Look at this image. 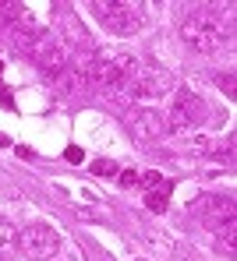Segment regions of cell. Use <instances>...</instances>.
Segmentation results:
<instances>
[{
	"label": "cell",
	"instance_id": "1",
	"mask_svg": "<svg viewBox=\"0 0 237 261\" xmlns=\"http://www.w3.org/2000/svg\"><path fill=\"white\" fill-rule=\"evenodd\" d=\"M138 71H142V64H138L131 53L103 49V53H96L92 60L85 64V82H89L92 92L106 95V99L131 102V95H135V82H138Z\"/></svg>",
	"mask_w": 237,
	"mask_h": 261
},
{
	"label": "cell",
	"instance_id": "2",
	"mask_svg": "<svg viewBox=\"0 0 237 261\" xmlns=\"http://www.w3.org/2000/svg\"><path fill=\"white\" fill-rule=\"evenodd\" d=\"M92 11H96V18H99L110 32H117V36L138 32L142 21H145V7L135 4V0H96Z\"/></svg>",
	"mask_w": 237,
	"mask_h": 261
},
{
	"label": "cell",
	"instance_id": "3",
	"mask_svg": "<svg viewBox=\"0 0 237 261\" xmlns=\"http://www.w3.org/2000/svg\"><path fill=\"white\" fill-rule=\"evenodd\" d=\"M181 36H184V46L195 49V53H202V57H212V53H220L227 46L223 29L209 14H191L188 21H184V29H181Z\"/></svg>",
	"mask_w": 237,
	"mask_h": 261
},
{
	"label": "cell",
	"instance_id": "4",
	"mask_svg": "<svg viewBox=\"0 0 237 261\" xmlns=\"http://www.w3.org/2000/svg\"><path fill=\"white\" fill-rule=\"evenodd\" d=\"M29 53H32L36 67H39L46 78H57V74H60L67 64H71V46L64 43L60 36H50V32H43Z\"/></svg>",
	"mask_w": 237,
	"mask_h": 261
},
{
	"label": "cell",
	"instance_id": "5",
	"mask_svg": "<svg viewBox=\"0 0 237 261\" xmlns=\"http://www.w3.org/2000/svg\"><path fill=\"white\" fill-rule=\"evenodd\" d=\"M205 120V106L198 95H191L188 88H181L174 95V110L167 117V130L170 134H195V127Z\"/></svg>",
	"mask_w": 237,
	"mask_h": 261
},
{
	"label": "cell",
	"instance_id": "6",
	"mask_svg": "<svg viewBox=\"0 0 237 261\" xmlns=\"http://www.w3.org/2000/svg\"><path fill=\"white\" fill-rule=\"evenodd\" d=\"M18 244H21V251H25L29 258L46 261V258H53L57 247H60V229H57V226H46V222L25 226V229H18Z\"/></svg>",
	"mask_w": 237,
	"mask_h": 261
},
{
	"label": "cell",
	"instance_id": "7",
	"mask_svg": "<svg viewBox=\"0 0 237 261\" xmlns=\"http://www.w3.org/2000/svg\"><path fill=\"white\" fill-rule=\"evenodd\" d=\"M191 212L202 219L209 229H223L230 219H234V208H230V201H223V198H198L195 205H191Z\"/></svg>",
	"mask_w": 237,
	"mask_h": 261
},
{
	"label": "cell",
	"instance_id": "8",
	"mask_svg": "<svg viewBox=\"0 0 237 261\" xmlns=\"http://www.w3.org/2000/svg\"><path fill=\"white\" fill-rule=\"evenodd\" d=\"M142 191H145V205L152 208V212H167V205H170V180H163V173H145L142 176Z\"/></svg>",
	"mask_w": 237,
	"mask_h": 261
},
{
	"label": "cell",
	"instance_id": "9",
	"mask_svg": "<svg viewBox=\"0 0 237 261\" xmlns=\"http://www.w3.org/2000/svg\"><path fill=\"white\" fill-rule=\"evenodd\" d=\"M163 130H167V117L163 113H156V110H135L131 113V134L138 141H152Z\"/></svg>",
	"mask_w": 237,
	"mask_h": 261
},
{
	"label": "cell",
	"instance_id": "10",
	"mask_svg": "<svg viewBox=\"0 0 237 261\" xmlns=\"http://www.w3.org/2000/svg\"><path fill=\"white\" fill-rule=\"evenodd\" d=\"M53 85L60 88V95H78L82 88H89V82H85V64H67L53 78Z\"/></svg>",
	"mask_w": 237,
	"mask_h": 261
},
{
	"label": "cell",
	"instance_id": "11",
	"mask_svg": "<svg viewBox=\"0 0 237 261\" xmlns=\"http://www.w3.org/2000/svg\"><path fill=\"white\" fill-rule=\"evenodd\" d=\"M18 247H21V244H18V229H14L11 222H0V261L11 258Z\"/></svg>",
	"mask_w": 237,
	"mask_h": 261
},
{
	"label": "cell",
	"instance_id": "12",
	"mask_svg": "<svg viewBox=\"0 0 237 261\" xmlns=\"http://www.w3.org/2000/svg\"><path fill=\"white\" fill-rule=\"evenodd\" d=\"M216 233H220V237H223V247H227V254H230V258H234V233H237V222L234 219H230V222H227V226H223V229H216Z\"/></svg>",
	"mask_w": 237,
	"mask_h": 261
},
{
	"label": "cell",
	"instance_id": "13",
	"mask_svg": "<svg viewBox=\"0 0 237 261\" xmlns=\"http://www.w3.org/2000/svg\"><path fill=\"white\" fill-rule=\"evenodd\" d=\"M92 173L113 176V173H117V163H113V159H96V163H92Z\"/></svg>",
	"mask_w": 237,
	"mask_h": 261
},
{
	"label": "cell",
	"instance_id": "14",
	"mask_svg": "<svg viewBox=\"0 0 237 261\" xmlns=\"http://www.w3.org/2000/svg\"><path fill=\"white\" fill-rule=\"evenodd\" d=\"M64 159H67V163H82V148H78V145H67V148H64Z\"/></svg>",
	"mask_w": 237,
	"mask_h": 261
},
{
	"label": "cell",
	"instance_id": "15",
	"mask_svg": "<svg viewBox=\"0 0 237 261\" xmlns=\"http://www.w3.org/2000/svg\"><path fill=\"white\" fill-rule=\"evenodd\" d=\"M121 184H124V187H135V184H138V173H135V170H124V173H121Z\"/></svg>",
	"mask_w": 237,
	"mask_h": 261
},
{
	"label": "cell",
	"instance_id": "16",
	"mask_svg": "<svg viewBox=\"0 0 237 261\" xmlns=\"http://www.w3.org/2000/svg\"><path fill=\"white\" fill-rule=\"evenodd\" d=\"M18 155H21V159H36V152H32L29 145H18Z\"/></svg>",
	"mask_w": 237,
	"mask_h": 261
},
{
	"label": "cell",
	"instance_id": "17",
	"mask_svg": "<svg viewBox=\"0 0 237 261\" xmlns=\"http://www.w3.org/2000/svg\"><path fill=\"white\" fill-rule=\"evenodd\" d=\"M0 102H4V106H14V102H11V95H7L4 88H0Z\"/></svg>",
	"mask_w": 237,
	"mask_h": 261
},
{
	"label": "cell",
	"instance_id": "18",
	"mask_svg": "<svg viewBox=\"0 0 237 261\" xmlns=\"http://www.w3.org/2000/svg\"><path fill=\"white\" fill-rule=\"evenodd\" d=\"M0 74H4V64H0Z\"/></svg>",
	"mask_w": 237,
	"mask_h": 261
}]
</instances>
